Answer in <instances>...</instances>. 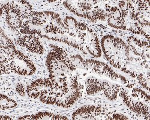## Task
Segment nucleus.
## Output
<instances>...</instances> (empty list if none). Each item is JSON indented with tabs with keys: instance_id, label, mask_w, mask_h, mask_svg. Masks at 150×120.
<instances>
[{
	"instance_id": "10",
	"label": "nucleus",
	"mask_w": 150,
	"mask_h": 120,
	"mask_svg": "<svg viewBox=\"0 0 150 120\" xmlns=\"http://www.w3.org/2000/svg\"><path fill=\"white\" fill-rule=\"evenodd\" d=\"M17 43L21 46L26 47L31 52L40 55L44 52V48L36 35L23 34L19 37Z\"/></svg>"
},
{
	"instance_id": "7",
	"label": "nucleus",
	"mask_w": 150,
	"mask_h": 120,
	"mask_svg": "<svg viewBox=\"0 0 150 120\" xmlns=\"http://www.w3.org/2000/svg\"><path fill=\"white\" fill-rule=\"evenodd\" d=\"M57 89L50 78H40L33 81L26 89V92L31 99H39L43 94Z\"/></svg>"
},
{
	"instance_id": "5",
	"label": "nucleus",
	"mask_w": 150,
	"mask_h": 120,
	"mask_svg": "<svg viewBox=\"0 0 150 120\" xmlns=\"http://www.w3.org/2000/svg\"><path fill=\"white\" fill-rule=\"evenodd\" d=\"M81 94V91L79 87L78 77L73 76L69 80V90L67 92L61 97L57 98L55 105L67 108L71 106L79 99Z\"/></svg>"
},
{
	"instance_id": "24",
	"label": "nucleus",
	"mask_w": 150,
	"mask_h": 120,
	"mask_svg": "<svg viewBox=\"0 0 150 120\" xmlns=\"http://www.w3.org/2000/svg\"><path fill=\"white\" fill-rule=\"evenodd\" d=\"M16 90L18 93L21 96L25 95V92H27L24 86L22 83H18V85L16 87Z\"/></svg>"
},
{
	"instance_id": "4",
	"label": "nucleus",
	"mask_w": 150,
	"mask_h": 120,
	"mask_svg": "<svg viewBox=\"0 0 150 120\" xmlns=\"http://www.w3.org/2000/svg\"><path fill=\"white\" fill-rule=\"evenodd\" d=\"M85 70L91 71L94 73L106 76L112 80L122 84H127L128 80L124 76L118 74L107 64L95 59L85 60Z\"/></svg>"
},
{
	"instance_id": "2",
	"label": "nucleus",
	"mask_w": 150,
	"mask_h": 120,
	"mask_svg": "<svg viewBox=\"0 0 150 120\" xmlns=\"http://www.w3.org/2000/svg\"><path fill=\"white\" fill-rule=\"evenodd\" d=\"M102 51L110 64L114 67L126 70L130 59V48L123 40L118 37L108 34L102 39Z\"/></svg>"
},
{
	"instance_id": "20",
	"label": "nucleus",
	"mask_w": 150,
	"mask_h": 120,
	"mask_svg": "<svg viewBox=\"0 0 150 120\" xmlns=\"http://www.w3.org/2000/svg\"><path fill=\"white\" fill-rule=\"evenodd\" d=\"M70 61L76 68L85 70V60L81 55H74L72 56Z\"/></svg>"
},
{
	"instance_id": "22",
	"label": "nucleus",
	"mask_w": 150,
	"mask_h": 120,
	"mask_svg": "<svg viewBox=\"0 0 150 120\" xmlns=\"http://www.w3.org/2000/svg\"><path fill=\"white\" fill-rule=\"evenodd\" d=\"M137 80L142 87L147 91L149 90V72L147 75L141 73L137 75Z\"/></svg>"
},
{
	"instance_id": "11",
	"label": "nucleus",
	"mask_w": 150,
	"mask_h": 120,
	"mask_svg": "<svg viewBox=\"0 0 150 120\" xmlns=\"http://www.w3.org/2000/svg\"><path fill=\"white\" fill-rule=\"evenodd\" d=\"M63 5L74 15L84 18H86L89 12L94 9L92 4L87 1H65Z\"/></svg>"
},
{
	"instance_id": "15",
	"label": "nucleus",
	"mask_w": 150,
	"mask_h": 120,
	"mask_svg": "<svg viewBox=\"0 0 150 120\" xmlns=\"http://www.w3.org/2000/svg\"><path fill=\"white\" fill-rule=\"evenodd\" d=\"M103 91L105 97L108 100L113 101L117 99L118 95L120 91V89L118 85L108 81L106 87Z\"/></svg>"
},
{
	"instance_id": "9",
	"label": "nucleus",
	"mask_w": 150,
	"mask_h": 120,
	"mask_svg": "<svg viewBox=\"0 0 150 120\" xmlns=\"http://www.w3.org/2000/svg\"><path fill=\"white\" fill-rule=\"evenodd\" d=\"M120 92L123 102L132 111L137 115L149 119V107L147 104L131 97L126 91L122 90Z\"/></svg>"
},
{
	"instance_id": "8",
	"label": "nucleus",
	"mask_w": 150,
	"mask_h": 120,
	"mask_svg": "<svg viewBox=\"0 0 150 120\" xmlns=\"http://www.w3.org/2000/svg\"><path fill=\"white\" fill-rule=\"evenodd\" d=\"M83 47L86 51L94 58H99L102 55V47L97 34L88 28L81 34Z\"/></svg>"
},
{
	"instance_id": "16",
	"label": "nucleus",
	"mask_w": 150,
	"mask_h": 120,
	"mask_svg": "<svg viewBox=\"0 0 150 120\" xmlns=\"http://www.w3.org/2000/svg\"><path fill=\"white\" fill-rule=\"evenodd\" d=\"M30 119H51V120H59V119H68V118L63 115L59 114H55L51 112L43 111L39 112L35 114L30 115Z\"/></svg>"
},
{
	"instance_id": "18",
	"label": "nucleus",
	"mask_w": 150,
	"mask_h": 120,
	"mask_svg": "<svg viewBox=\"0 0 150 120\" xmlns=\"http://www.w3.org/2000/svg\"><path fill=\"white\" fill-rule=\"evenodd\" d=\"M17 106V103L14 100L7 97V95L1 94L0 98V107L1 110H8L13 109Z\"/></svg>"
},
{
	"instance_id": "17",
	"label": "nucleus",
	"mask_w": 150,
	"mask_h": 120,
	"mask_svg": "<svg viewBox=\"0 0 150 120\" xmlns=\"http://www.w3.org/2000/svg\"><path fill=\"white\" fill-rule=\"evenodd\" d=\"M1 51L7 54L11 50L16 48L11 40L6 35L2 28L1 29Z\"/></svg>"
},
{
	"instance_id": "6",
	"label": "nucleus",
	"mask_w": 150,
	"mask_h": 120,
	"mask_svg": "<svg viewBox=\"0 0 150 120\" xmlns=\"http://www.w3.org/2000/svg\"><path fill=\"white\" fill-rule=\"evenodd\" d=\"M4 14L6 20L9 27L13 30H20L22 25V16L15 1L1 5V15Z\"/></svg>"
},
{
	"instance_id": "19",
	"label": "nucleus",
	"mask_w": 150,
	"mask_h": 120,
	"mask_svg": "<svg viewBox=\"0 0 150 120\" xmlns=\"http://www.w3.org/2000/svg\"><path fill=\"white\" fill-rule=\"evenodd\" d=\"M132 96L133 98H137L143 100L145 103L149 104V94L146 92L142 89L134 88L132 90Z\"/></svg>"
},
{
	"instance_id": "21",
	"label": "nucleus",
	"mask_w": 150,
	"mask_h": 120,
	"mask_svg": "<svg viewBox=\"0 0 150 120\" xmlns=\"http://www.w3.org/2000/svg\"><path fill=\"white\" fill-rule=\"evenodd\" d=\"M107 22L108 25L112 28L119 30H125L124 21L123 18L121 19H115L109 17L108 18Z\"/></svg>"
},
{
	"instance_id": "12",
	"label": "nucleus",
	"mask_w": 150,
	"mask_h": 120,
	"mask_svg": "<svg viewBox=\"0 0 150 120\" xmlns=\"http://www.w3.org/2000/svg\"><path fill=\"white\" fill-rule=\"evenodd\" d=\"M127 43L130 49L137 56H145L149 59V41L142 40L131 35L127 39Z\"/></svg>"
},
{
	"instance_id": "25",
	"label": "nucleus",
	"mask_w": 150,
	"mask_h": 120,
	"mask_svg": "<svg viewBox=\"0 0 150 120\" xmlns=\"http://www.w3.org/2000/svg\"><path fill=\"white\" fill-rule=\"evenodd\" d=\"M1 119H11V118L6 115H1Z\"/></svg>"
},
{
	"instance_id": "13",
	"label": "nucleus",
	"mask_w": 150,
	"mask_h": 120,
	"mask_svg": "<svg viewBox=\"0 0 150 120\" xmlns=\"http://www.w3.org/2000/svg\"><path fill=\"white\" fill-rule=\"evenodd\" d=\"M100 107L94 105H84L75 111L72 114L73 119H88L98 116L101 112Z\"/></svg>"
},
{
	"instance_id": "23",
	"label": "nucleus",
	"mask_w": 150,
	"mask_h": 120,
	"mask_svg": "<svg viewBox=\"0 0 150 120\" xmlns=\"http://www.w3.org/2000/svg\"><path fill=\"white\" fill-rule=\"evenodd\" d=\"M108 119H128L129 118L123 114L115 113V114H114L108 118Z\"/></svg>"
},
{
	"instance_id": "3",
	"label": "nucleus",
	"mask_w": 150,
	"mask_h": 120,
	"mask_svg": "<svg viewBox=\"0 0 150 120\" xmlns=\"http://www.w3.org/2000/svg\"><path fill=\"white\" fill-rule=\"evenodd\" d=\"M5 55L7 57V66L14 73L21 76H31L35 73L36 67L34 64L27 56L16 48Z\"/></svg>"
},
{
	"instance_id": "14",
	"label": "nucleus",
	"mask_w": 150,
	"mask_h": 120,
	"mask_svg": "<svg viewBox=\"0 0 150 120\" xmlns=\"http://www.w3.org/2000/svg\"><path fill=\"white\" fill-rule=\"evenodd\" d=\"M108 80L99 79L94 76L87 78L85 81V90L87 94L94 95L104 90Z\"/></svg>"
},
{
	"instance_id": "1",
	"label": "nucleus",
	"mask_w": 150,
	"mask_h": 120,
	"mask_svg": "<svg viewBox=\"0 0 150 120\" xmlns=\"http://www.w3.org/2000/svg\"><path fill=\"white\" fill-rule=\"evenodd\" d=\"M52 51L48 53L46 58V66L49 78L57 90L67 91L71 73L75 67L66 53L61 48L53 46Z\"/></svg>"
}]
</instances>
